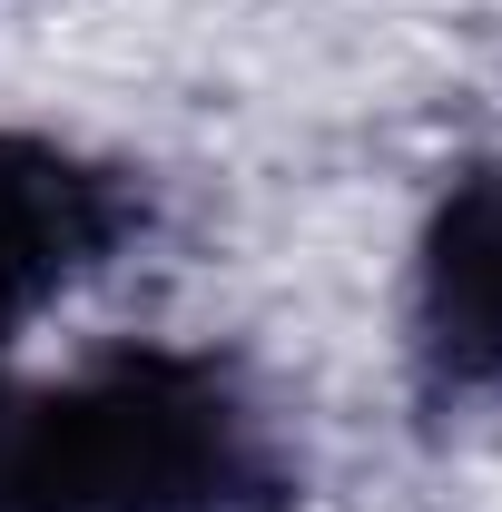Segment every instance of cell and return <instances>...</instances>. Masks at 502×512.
Instances as JSON below:
<instances>
[{
	"label": "cell",
	"instance_id": "obj_2",
	"mask_svg": "<svg viewBox=\"0 0 502 512\" xmlns=\"http://www.w3.org/2000/svg\"><path fill=\"white\" fill-rule=\"evenodd\" d=\"M414 384L424 404H493L502 394V158H473L424 217L414 256Z\"/></svg>",
	"mask_w": 502,
	"mask_h": 512
},
{
	"label": "cell",
	"instance_id": "obj_3",
	"mask_svg": "<svg viewBox=\"0 0 502 512\" xmlns=\"http://www.w3.org/2000/svg\"><path fill=\"white\" fill-rule=\"evenodd\" d=\"M138 217L148 207H138V188L119 168L0 128V345L60 286H79L89 266H109L138 237Z\"/></svg>",
	"mask_w": 502,
	"mask_h": 512
},
{
	"label": "cell",
	"instance_id": "obj_1",
	"mask_svg": "<svg viewBox=\"0 0 502 512\" xmlns=\"http://www.w3.org/2000/svg\"><path fill=\"white\" fill-rule=\"evenodd\" d=\"M296 463L217 355L119 345L10 414V512H286Z\"/></svg>",
	"mask_w": 502,
	"mask_h": 512
}]
</instances>
